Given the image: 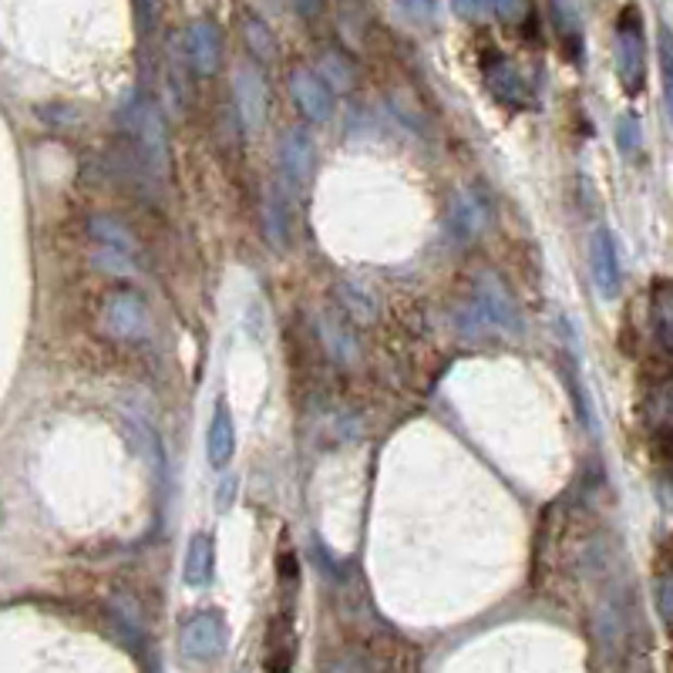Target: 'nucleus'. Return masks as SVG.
I'll return each mask as SVG.
<instances>
[{"label":"nucleus","mask_w":673,"mask_h":673,"mask_svg":"<svg viewBox=\"0 0 673 673\" xmlns=\"http://www.w3.org/2000/svg\"><path fill=\"white\" fill-rule=\"evenodd\" d=\"M324 337H327L331 350L337 353L340 361H350L353 353H358V347H353V340H347V337H344V331H340L337 324H331V321L324 324Z\"/></svg>","instance_id":"nucleus-21"},{"label":"nucleus","mask_w":673,"mask_h":673,"mask_svg":"<svg viewBox=\"0 0 673 673\" xmlns=\"http://www.w3.org/2000/svg\"><path fill=\"white\" fill-rule=\"evenodd\" d=\"M236 104H239V115L246 122V128L257 132L266 119V88H263V78L257 75L253 67H239L236 71Z\"/></svg>","instance_id":"nucleus-6"},{"label":"nucleus","mask_w":673,"mask_h":673,"mask_svg":"<svg viewBox=\"0 0 673 673\" xmlns=\"http://www.w3.org/2000/svg\"><path fill=\"white\" fill-rule=\"evenodd\" d=\"M279 162H283V172H287L294 183H303L307 175L313 172V141H310V135L300 132V128L283 135V141H279Z\"/></svg>","instance_id":"nucleus-10"},{"label":"nucleus","mask_w":673,"mask_h":673,"mask_svg":"<svg viewBox=\"0 0 673 673\" xmlns=\"http://www.w3.org/2000/svg\"><path fill=\"white\" fill-rule=\"evenodd\" d=\"M340 294H344V303H347V310L353 313V321H361V324H371V321H374V313H377V303H374V297L361 294L358 287H340Z\"/></svg>","instance_id":"nucleus-19"},{"label":"nucleus","mask_w":673,"mask_h":673,"mask_svg":"<svg viewBox=\"0 0 673 673\" xmlns=\"http://www.w3.org/2000/svg\"><path fill=\"white\" fill-rule=\"evenodd\" d=\"M670 324H673V316H670V294H666V283H663L660 297H657V334H660L663 350H670Z\"/></svg>","instance_id":"nucleus-20"},{"label":"nucleus","mask_w":673,"mask_h":673,"mask_svg":"<svg viewBox=\"0 0 673 673\" xmlns=\"http://www.w3.org/2000/svg\"><path fill=\"white\" fill-rule=\"evenodd\" d=\"M657 603H660V620L663 626H670V576H660V586H657Z\"/></svg>","instance_id":"nucleus-24"},{"label":"nucleus","mask_w":673,"mask_h":673,"mask_svg":"<svg viewBox=\"0 0 673 673\" xmlns=\"http://www.w3.org/2000/svg\"><path fill=\"white\" fill-rule=\"evenodd\" d=\"M95 263H98L101 270H109V273H132V257H122V253H115V250H101V253L95 257Z\"/></svg>","instance_id":"nucleus-23"},{"label":"nucleus","mask_w":673,"mask_h":673,"mask_svg":"<svg viewBox=\"0 0 673 673\" xmlns=\"http://www.w3.org/2000/svg\"><path fill=\"white\" fill-rule=\"evenodd\" d=\"M454 226L462 236H475L485 223H488V205L475 196V192H465L458 199V209H454Z\"/></svg>","instance_id":"nucleus-16"},{"label":"nucleus","mask_w":673,"mask_h":673,"mask_svg":"<svg viewBox=\"0 0 673 673\" xmlns=\"http://www.w3.org/2000/svg\"><path fill=\"white\" fill-rule=\"evenodd\" d=\"M313 75L321 78V82H331V88H337V91H347V88H350V82H353V71H350V64H347V61H344V54H337V51L321 54V64H316Z\"/></svg>","instance_id":"nucleus-17"},{"label":"nucleus","mask_w":673,"mask_h":673,"mask_svg":"<svg viewBox=\"0 0 673 673\" xmlns=\"http://www.w3.org/2000/svg\"><path fill=\"white\" fill-rule=\"evenodd\" d=\"M616 71H620V82L630 95L644 88L647 41H644L640 21H636V11H626V17H620V24H616Z\"/></svg>","instance_id":"nucleus-2"},{"label":"nucleus","mask_w":673,"mask_h":673,"mask_svg":"<svg viewBox=\"0 0 673 673\" xmlns=\"http://www.w3.org/2000/svg\"><path fill=\"white\" fill-rule=\"evenodd\" d=\"M290 91L300 104V112L310 119V122H327L331 119V91L327 85L313 75L310 67H300L294 71V78H290Z\"/></svg>","instance_id":"nucleus-8"},{"label":"nucleus","mask_w":673,"mask_h":673,"mask_svg":"<svg viewBox=\"0 0 673 673\" xmlns=\"http://www.w3.org/2000/svg\"><path fill=\"white\" fill-rule=\"evenodd\" d=\"M91 233L101 242V250H115L122 257H135V236L112 216H95L91 220Z\"/></svg>","instance_id":"nucleus-15"},{"label":"nucleus","mask_w":673,"mask_h":673,"mask_svg":"<svg viewBox=\"0 0 673 673\" xmlns=\"http://www.w3.org/2000/svg\"><path fill=\"white\" fill-rule=\"evenodd\" d=\"M135 135H138L141 152L149 155V165H152L155 172H162L165 162H169V146H165L162 115L152 109V104H138V109H135Z\"/></svg>","instance_id":"nucleus-7"},{"label":"nucleus","mask_w":673,"mask_h":673,"mask_svg":"<svg viewBox=\"0 0 673 673\" xmlns=\"http://www.w3.org/2000/svg\"><path fill=\"white\" fill-rule=\"evenodd\" d=\"M189 61L199 75H212L220 67V34L209 21H196L189 27Z\"/></svg>","instance_id":"nucleus-11"},{"label":"nucleus","mask_w":673,"mask_h":673,"mask_svg":"<svg viewBox=\"0 0 673 673\" xmlns=\"http://www.w3.org/2000/svg\"><path fill=\"white\" fill-rule=\"evenodd\" d=\"M205 448H209V462L216 469H226L233 462V451H236V428H233V414L229 408L220 401L216 411H212L209 421V435H205Z\"/></svg>","instance_id":"nucleus-9"},{"label":"nucleus","mask_w":673,"mask_h":673,"mask_svg":"<svg viewBox=\"0 0 673 673\" xmlns=\"http://www.w3.org/2000/svg\"><path fill=\"white\" fill-rule=\"evenodd\" d=\"M589 260H593V283H596V290L603 294V300H613V297L620 294V276H623V270H620L616 242H613L610 229H596Z\"/></svg>","instance_id":"nucleus-5"},{"label":"nucleus","mask_w":673,"mask_h":673,"mask_svg":"<svg viewBox=\"0 0 673 673\" xmlns=\"http://www.w3.org/2000/svg\"><path fill=\"white\" fill-rule=\"evenodd\" d=\"M488 88L499 101L512 104V109H522V104L528 101V88H525V82L519 78V71L509 61H495L488 67Z\"/></svg>","instance_id":"nucleus-13"},{"label":"nucleus","mask_w":673,"mask_h":673,"mask_svg":"<svg viewBox=\"0 0 673 673\" xmlns=\"http://www.w3.org/2000/svg\"><path fill=\"white\" fill-rule=\"evenodd\" d=\"M212 565H216V549H212L209 533H196L186 546V565H183V579L189 586H209L212 579Z\"/></svg>","instance_id":"nucleus-12"},{"label":"nucleus","mask_w":673,"mask_h":673,"mask_svg":"<svg viewBox=\"0 0 673 673\" xmlns=\"http://www.w3.org/2000/svg\"><path fill=\"white\" fill-rule=\"evenodd\" d=\"M469 321H475L482 331H502V334H519V310L506 290V283L495 273H482L478 276V290L475 300L469 307Z\"/></svg>","instance_id":"nucleus-1"},{"label":"nucleus","mask_w":673,"mask_h":673,"mask_svg":"<svg viewBox=\"0 0 673 673\" xmlns=\"http://www.w3.org/2000/svg\"><path fill=\"white\" fill-rule=\"evenodd\" d=\"M263 220H266L270 242L283 250V246L290 242V209H287V199H283V192L270 189L266 205H263Z\"/></svg>","instance_id":"nucleus-14"},{"label":"nucleus","mask_w":673,"mask_h":673,"mask_svg":"<svg viewBox=\"0 0 673 673\" xmlns=\"http://www.w3.org/2000/svg\"><path fill=\"white\" fill-rule=\"evenodd\" d=\"M616 141H620V152L626 159H636L640 155V146H644V138H640V122H636L633 115H623L616 122Z\"/></svg>","instance_id":"nucleus-18"},{"label":"nucleus","mask_w":673,"mask_h":673,"mask_svg":"<svg viewBox=\"0 0 673 673\" xmlns=\"http://www.w3.org/2000/svg\"><path fill=\"white\" fill-rule=\"evenodd\" d=\"M104 324L122 340H141L152 331L149 307L138 300V294H115L104 307Z\"/></svg>","instance_id":"nucleus-4"},{"label":"nucleus","mask_w":673,"mask_h":673,"mask_svg":"<svg viewBox=\"0 0 673 673\" xmlns=\"http://www.w3.org/2000/svg\"><path fill=\"white\" fill-rule=\"evenodd\" d=\"M242 30H246V41L253 45V51H257L260 58H270V54H273V38L266 34V27H263L260 21H250Z\"/></svg>","instance_id":"nucleus-22"},{"label":"nucleus","mask_w":673,"mask_h":673,"mask_svg":"<svg viewBox=\"0 0 673 673\" xmlns=\"http://www.w3.org/2000/svg\"><path fill=\"white\" fill-rule=\"evenodd\" d=\"M179 647L189 660H212L226 647V620L220 613H196L179 630Z\"/></svg>","instance_id":"nucleus-3"}]
</instances>
